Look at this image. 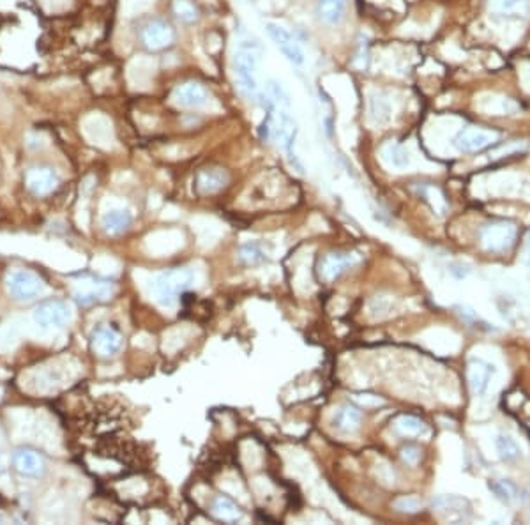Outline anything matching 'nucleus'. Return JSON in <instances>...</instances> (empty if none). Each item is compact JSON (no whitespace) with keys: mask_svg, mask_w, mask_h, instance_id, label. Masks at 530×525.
Masks as SVG:
<instances>
[{"mask_svg":"<svg viewBox=\"0 0 530 525\" xmlns=\"http://www.w3.org/2000/svg\"><path fill=\"white\" fill-rule=\"evenodd\" d=\"M394 508L397 511H402V513H417L421 510V501L414 495H407V497H402V499H397L394 503Z\"/></svg>","mask_w":530,"mask_h":525,"instance_id":"obj_34","label":"nucleus"},{"mask_svg":"<svg viewBox=\"0 0 530 525\" xmlns=\"http://www.w3.org/2000/svg\"><path fill=\"white\" fill-rule=\"evenodd\" d=\"M212 515H214L218 520L228 522V524L243 520L244 517L243 510H241L234 501L228 499V497H218V499L214 501V504H212Z\"/></svg>","mask_w":530,"mask_h":525,"instance_id":"obj_20","label":"nucleus"},{"mask_svg":"<svg viewBox=\"0 0 530 525\" xmlns=\"http://www.w3.org/2000/svg\"><path fill=\"white\" fill-rule=\"evenodd\" d=\"M82 133L91 144L99 147H110L114 135H112V122L101 114H92L82 121Z\"/></svg>","mask_w":530,"mask_h":525,"instance_id":"obj_8","label":"nucleus"},{"mask_svg":"<svg viewBox=\"0 0 530 525\" xmlns=\"http://www.w3.org/2000/svg\"><path fill=\"white\" fill-rule=\"evenodd\" d=\"M490 11L506 16H527L530 13V0H490Z\"/></svg>","mask_w":530,"mask_h":525,"instance_id":"obj_19","label":"nucleus"},{"mask_svg":"<svg viewBox=\"0 0 530 525\" xmlns=\"http://www.w3.org/2000/svg\"><path fill=\"white\" fill-rule=\"evenodd\" d=\"M174 13L179 20L186 23H193L198 20V9L190 0H174Z\"/></svg>","mask_w":530,"mask_h":525,"instance_id":"obj_29","label":"nucleus"},{"mask_svg":"<svg viewBox=\"0 0 530 525\" xmlns=\"http://www.w3.org/2000/svg\"><path fill=\"white\" fill-rule=\"evenodd\" d=\"M361 423V411L352 405H343L333 417V427L341 434L354 431Z\"/></svg>","mask_w":530,"mask_h":525,"instance_id":"obj_18","label":"nucleus"},{"mask_svg":"<svg viewBox=\"0 0 530 525\" xmlns=\"http://www.w3.org/2000/svg\"><path fill=\"white\" fill-rule=\"evenodd\" d=\"M495 448H497V453H499V457L502 458L503 461L518 460L520 453H522L518 444L515 442V438H511L509 435H503V434H500L499 437L495 438Z\"/></svg>","mask_w":530,"mask_h":525,"instance_id":"obj_27","label":"nucleus"},{"mask_svg":"<svg viewBox=\"0 0 530 525\" xmlns=\"http://www.w3.org/2000/svg\"><path fill=\"white\" fill-rule=\"evenodd\" d=\"M357 264L356 255H341V253H331L327 257H324V260L320 262V274H322L324 280L333 281L336 280L338 276L343 274L347 269L354 267Z\"/></svg>","mask_w":530,"mask_h":525,"instance_id":"obj_14","label":"nucleus"},{"mask_svg":"<svg viewBox=\"0 0 530 525\" xmlns=\"http://www.w3.org/2000/svg\"><path fill=\"white\" fill-rule=\"evenodd\" d=\"M0 374H2V371H0Z\"/></svg>","mask_w":530,"mask_h":525,"instance_id":"obj_43","label":"nucleus"},{"mask_svg":"<svg viewBox=\"0 0 530 525\" xmlns=\"http://www.w3.org/2000/svg\"><path fill=\"white\" fill-rule=\"evenodd\" d=\"M241 258L248 264H258V262L265 260V255L262 251V248L255 242H250V244L243 246V250H241Z\"/></svg>","mask_w":530,"mask_h":525,"instance_id":"obj_33","label":"nucleus"},{"mask_svg":"<svg viewBox=\"0 0 530 525\" xmlns=\"http://www.w3.org/2000/svg\"><path fill=\"white\" fill-rule=\"evenodd\" d=\"M265 31H267L269 38L276 43V46H281L290 41V39H294L292 32L288 31V29H285L283 25H278V23H267V25H265Z\"/></svg>","mask_w":530,"mask_h":525,"instance_id":"obj_31","label":"nucleus"},{"mask_svg":"<svg viewBox=\"0 0 530 525\" xmlns=\"http://www.w3.org/2000/svg\"><path fill=\"white\" fill-rule=\"evenodd\" d=\"M516 234H518L516 225L509 223V221H495V223H490L483 228L481 244L486 251L500 253L515 244Z\"/></svg>","mask_w":530,"mask_h":525,"instance_id":"obj_4","label":"nucleus"},{"mask_svg":"<svg viewBox=\"0 0 530 525\" xmlns=\"http://www.w3.org/2000/svg\"><path fill=\"white\" fill-rule=\"evenodd\" d=\"M36 325L41 329H57L64 327L73 318V310L66 301L52 299V301L41 302L32 313Z\"/></svg>","mask_w":530,"mask_h":525,"instance_id":"obj_3","label":"nucleus"},{"mask_svg":"<svg viewBox=\"0 0 530 525\" xmlns=\"http://www.w3.org/2000/svg\"><path fill=\"white\" fill-rule=\"evenodd\" d=\"M394 430L403 437H416L424 431V423L414 416H400L394 421Z\"/></svg>","mask_w":530,"mask_h":525,"instance_id":"obj_28","label":"nucleus"},{"mask_svg":"<svg viewBox=\"0 0 530 525\" xmlns=\"http://www.w3.org/2000/svg\"><path fill=\"white\" fill-rule=\"evenodd\" d=\"M6 287H8L9 295L18 302L32 301V299L45 294L46 290L45 281L36 272L26 271V269L9 271L6 276Z\"/></svg>","mask_w":530,"mask_h":525,"instance_id":"obj_2","label":"nucleus"},{"mask_svg":"<svg viewBox=\"0 0 530 525\" xmlns=\"http://www.w3.org/2000/svg\"><path fill=\"white\" fill-rule=\"evenodd\" d=\"M370 115L377 124H386L393 117V105L384 94H373L370 98Z\"/></svg>","mask_w":530,"mask_h":525,"instance_id":"obj_22","label":"nucleus"},{"mask_svg":"<svg viewBox=\"0 0 530 525\" xmlns=\"http://www.w3.org/2000/svg\"><path fill=\"white\" fill-rule=\"evenodd\" d=\"M363 397L364 398H361V394H359V397H356V400L361 401V404H364V405H379V404H382V400H380V398H377V397H373V394H363Z\"/></svg>","mask_w":530,"mask_h":525,"instance_id":"obj_38","label":"nucleus"},{"mask_svg":"<svg viewBox=\"0 0 530 525\" xmlns=\"http://www.w3.org/2000/svg\"><path fill=\"white\" fill-rule=\"evenodd\" d=\"M228 177L225 172L221 170H209V172H202V174H198L197 177V189L200 193H204V195H207V193H214L218 191V189L223 188L225 184H227Z\"/></svg>","mask_w":530,"mask_h":525,"instance_id":"obj_21","label":"nucleus"},{"mask_svg":"<svg viewBox=\"0 0 530 525\" xmlns=\"http://www.w3.org/2000/svg\"><path fill=\"white\" fill-rule=\"evenodd\" d=\"M131 225V212L124 207H110L103 212L101 227L108 235H119Z\"/></svg>","mask_w":530,"mask_h":525,"instance_id":"obj_16","label":"nucleus"},{"mask_svg":"<svg viewBox=\"0 0 530 525\" xmlns=\"http://www.w3.org/2000/svg\"><path fill=\"white\" fill-rule=\"evenodd\" d=\"M499 140V133L483 128H463L455 136V147L462 152H477Z\"/></svg>","mask_w":530,"mask_h":525,"instance_id":"obj_6","label":"nucleus"},{"mask_svg":"<svg viewBox=\"0 0 530 525\" xmlns=\"http://www.w3.org/2000/svg\"><path fill=\"white\" fill-rule=\"evenodd\" d=\"M115 288L110 281H101V280H82L75 285V295L76 302L82 304V306H89V304H94V302L108 301V299L114 295Z\"/></svg>","mask_w":530,"mask_h":525,"instance_id":"obj_7","label":"nucleus"},{"mask_svg":"<svg viewBox=\"0 0 530 525\" xmlns=\"http://www.w3.org/2000/svg\"><path fill=\"white\" fill-rule=\"evenodd\" d=\"M174 31L167 22L161 20H154V22L147 23L142 32V41L149 50H163L174 43Z\"/></svg>","mask_w":530,"mask_h":525,"instance_id":"obj_9","label":"nucleus"},{"mask_svg":"<svg viewBox=\"0 0 530 525\" xmlns=\"http://www.w3.org/2000/svg\"><path fill=\"white\" fill-rule=\"evenodd\" d=\"M6 522H8V517H6V515L0 513V524H6Z\"/></svg>","mask_w":530,"mask_h":525,"instance_id":"obj_40","label":"nucleus"},{"mask_svg":"<svg viewBox=\"0 0 530 525\" xmlns=\"http://www.w3.org/2000/svg\"><path fill=\"white\" fill-rule=\"evenodd\" d=\"M402 457H403V460L409 461L410 465H416L417 461H419L421 453H419V450H417V448H414V446H407V448H403Z\"/></svg>","mask_w":530,"mask_h":525,"instance_id":"obj_36","label":"nucleus"},{"mask_svg":"<svg viewBox=\"0 0 530 525\" xmlns=\"http://www.w3.org/2000/svg\"><path fill=\"white\" fill-rule=\"evenodd\" d=\"M207 91L197 82L179 85L172 94V101L182 108H202L207 105Z\"/></svg>","mask_w":530,"mask_h":525,"instance_id":"obj_12","label":"nucleus"},{"mask_svg":"<svg viewBox=\"0 0 530 525\" xmlns=\"http://www.w3.org/2000/svg\"><path fill=\"white\" fill-rule=\"evenodd\" d=\"M349 0H318L317 2V15L324 23L336 25L343 20L344 11H347Z\"/></svg>","mask_w":530,"mask_h":525,"instance_id":"obj_17","label":"nucleus"},{"mask_svg":"<svg viewBox=\"0 0 530 525\" xmlns=\"http://www.w3.org/2000/svg\"><path fill=\"white\" fill-rule=\"evenodd\" d=\"M91 347L101 357H112L122 347V338L112 327H98L91 337Z\"/></svg>","mask_w":530,"mask_h":525,"instance_id":"obj_11","label":"nucleus"},{"mask_svg":"<svg viewBox=\"0 0 530 525\" xmlns=\"http://www.w3.org/2000/svg\"><path fill=\"white\" fill-rule=\"evenodd\" d=\"M154 0H122V13L126 16H135L147 11Z\"/></svg>","mask_w":530,"mask_h":525,"instance_id":"obj_32","label":"nucleus"},{"mask_svg":"<svg viewBox=\"0 0 530 525\" xmlns=\"http://www.w3.org/2000/svg\"><path fill=\"white\" fill-rule=\"evenodd\" d=\"M235 73L238 76V84L250 94L258 91V59L251 48L238 50L235 55Z\"/></svg>","mask_w":530,"mask_h":525,"instance_id":"obj_5","label":"nucleus"},{"mask_svg":"<svg viewBox=\"0 0 530 525\" xmlns=\"http://www.w3.org/2000/svg\"><path fill=\"white\" fill-rule=\"evenodd\" d=\"M493 374H495V370H493L492 364L483 361V359L470 361L469 368H467V378H469V385L472 393L477 394V397L485 394L488 391Z\"/></svg>","mask_w":530,"mask_h":525,"instance_id":"obj_10","label":"nucleus"},{"mask_svg":"<svg viewBox=\"0 0 530 525\" xmlns=\"http://www.w3.org/2000/svg\"><path fill=\"white\" fill-rule=\"evenodd\" d=\"M382 156L391 167L394 168H407L410 165V154L403 145L396 144V142H389L382 147Z\"/></svg>","mask_w":530,"mask_h":525,"instance_id":"obj_23","label":"nucleus"},{"mask_svg":"<svg viewBox=\"0 0 530 525\" xmlns=\"http://www.w3.org/2000/svg\"><path fill=\"white\" fill-rule=\"evenodd\" d=\"M195 280V274L190 269H170L161 274H158L152 281V294L156 301L161 302L163 306H172L179 299V295L184 294L191 287Z\"/></svg>","mask_w":530,"mask_h":525,"instance_id":"obj_1","label":"nucleus"},{"mask_svg":"<svg viewBox=\"0 0 530 525\" xmlns=\"http://www.w3.org/2000/svg\"><path fill=\"white\" fill-rule=\"evenodd\" d=\"M278 48H280V52L283 53L285 57H287L288 62H292V64H296V66L304 64V52L296 39H290V41L285 43V45L278 46Z\"/></svg>","mask_w":530,"mask_h":525,"instance_id":"obj_30","label":"nucleus"},{"mask_svg":"<svg viewBox=\"0 0 530 525\" xmlns=\"http://www.w3.org/2000/svg\"><path fill=\"white\" fill-rule=\"evenodd\" d=\"M39 2H41L46 11H59L66 4V0H39Z\"/></svg>","mask_w":530,"mask_h":525,"instance_id":"obj_37","label":"nucleus"},{"mask_svg":"<svg viewBox=\"0 0 530 525\" xmlns=\"http://www.w3.org/2000/svg\"><path fill=\"white\" fill-rule=\"evenodd\" d=\"M267 89H269V96L271 99H274L276 103H283V105H287L288 103V96L287 92L283 91V87H281L278 82H274V80H271L269 85H267Z\"/></svg>","mask_w":530,"mask_h":525,"instance_id":"obj_35","label":"nucleus"},{"mask_svg":"<svg viewBox=\"0 0 530 525\" xmlns=\"http://www.w3.org/2000/svg\"><path fill=\"white\" fill-rule=\"evenodd\" d=\"M13 461L20 474L29 478H39L45 471V461L36 451L31 450H18L13 454Z\"/></svg>","mask_w":530,"mask_h":525,"instance_id":"obj_15","label":"nucleus"},{"mask_svg":"<svg viewBox=\"0 0 530 525\" xmlns=\"http://www.w3.org/2000/svg\"><path fill=\"white\" fill-rule=\"evenodd\" d=\"M525 264L530 267V242H529V248H527V253H525Z\"/></svg>","mask_w":530,"mask_h":525,"instance_id":"obj_39","label":"nucleus"},{"mask_svg":"<svg viewBox=\"0 0 530 525\" xmlns=\"http://www.w3.org/2000/svg\"><path fill=\"white\" fill-rule=\"evenodd\" d=\"M152 68H154V64H152L151 61H147V59H137V61H132L128 69L129 82H131L132 85L147 84Z\"/></svg>","mask_w":530,"mask_h":525,"instance_id":"obj_26","label":"nucleus"},{"mask_svg":"<svg viewBox=\"0 0 530 525\" xmlns=\"http://www.w3.org/2000/svg\"><path fill=\"white\" fill-rule=\"evenodd\" d=\"M0 468H4V460H2V454H0Z\"/></svg>","mask_w":530,"mask_h":525,"instance_id":"obj_41","label":"nucleus"},{"mask_svg":"<svg viewBox=\"0 0 530 525\" xmlns=\"http://www.w3.org/2000/svg\"><path fill=\"white\" fill-rule=\"evenodd\" d=\"M433 508L439 513H453L463 517V513L469 511V503L462 497H456V495H444V497L433 501Z\"/></svg>","mask_w":530,"mask_h":525,"instance_id":"obj_24","label":"nucleus"},{"mask_svg":"<svg viewBox=\"0 0 530 525\" xmlns=\"http://www.w3.org/2000/svg\"><path fill=\"white\" fill-rule=\"evenodd\" d=\"M490 490H492L500 501H506V503H509V501L513 499H527L525 495H522V490L509 480L490 481Z\"/></svg>","mask_w":530,"mask_h":525,"instance_id":"obj_25","label":"nucleus"},{"mask_svg":"<svg viewBox=\"0 0 530 525\" xmlns=\"http://www.w3.org/2000/svg\"><path fill=\"white\" fill-rule=\"evenodd\" d=\"M26 188L31 189L38 197L50 195L53 189L57 188L59 177L52 168H32L26 172Z\"/></svg>","mask_w":530,"mask_h":525,"instance_id":"obj_13","label":"nucleus"},{"mask_svg":"<svg viewBox=\"0 0 530 525\" xmlns=\"http://www.w3.org/2000/svg\"><path fill=\"white\" fill-rule=\"evenodd\" d=\"M2 397H4V390L0 387V400H2Z\"/></svg>","mask_w":530,"mask_h":525,"instance_id":"obj_42","label":"nucleus"}]
</instances>
